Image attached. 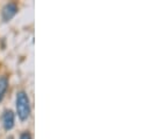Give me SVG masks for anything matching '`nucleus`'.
<instances>
[{"label": "nucleus", "instance_id": "obj_1", "mask_svg": "<svg viewBox=\"0 0 150 139\" xmlns=\"http://www.w3.org/2000/svg\"><path fill=\"white\" fill-rule=\"evenodd\" d=\"M15 107H16V113L20 120L25 122L30 117L32 113V105H30V100L29 96L26 91L20 90L16 94L15 98Z\"/></svg>", "mask_w": 150, "mask_h": 139}, {"label": "nucleus", "instance_id": "obj_2", "mask_svg": "<svg viewBox=\"0 0 150 139\" xmlns=\"http://www.w3.org/2000/svg\"><path fill=\"white\" fill-rule=\"evenodd\" d=\"M16 13H18V5L15 2H8L1 9V19L4 22H8L16 15Z\"/></svg>", "mask_w": 150, "mask_h": 139}, {"label": "nucleus", "instance_id": "obj_3", "mask_svg": "<svg viewBox=\"0 0 150 139\" xmlns=\"http://www.w3.org/2000/svg\"><path fill=\"white\" fill-rule=\"evenodd\" d=\"M1 120H2V126H4V129L6 131L12 130L14 128V125H15V115H14V112L12 110L4 111Z\"/></svg>", "mask_w": 150, "mask_h": 139}, {"label": "nucleus", "instance_id": "obj_4", "mask_svg": "<svg viewBox=\"0 0 150 139\" xmlns=\"http://www.w3.org/2000/svg\"><path fill=\"white\" fill-rule=\"evenodd\" d=\"M7 89H8V78L6 76H0V102L2 101Z\"/></svg>", "mask_w": 150, "mask_h": 139}, {"label": "nucleus", "instance_id": "obj_5", "mask_svg": "<svg viewBox=\"0 0 150 139\" xmlns=\"http://www.w3.org/2000/svg\"><path fill=\"white\" fill-rule=\"evenodd\" d=\"M19 139H33V137H32V135L28 131H25V132H22L20 135V138Z\"/></svg>", "mask_w": 150, "mask_h": 139}, {"label": "nucleus", "instance_id": "obj_6", "mask_svg": "<svg viewBox=\"0 0 150 139\" xmlns=\"http://www.w3.org/2000/svg\"><path fill=\"white\" fill-rule=\"evenodd\" d=\"M7 139H13V137H8Z\"/></svg>", "mask_w": 150, "mask_h": 139}]
</instances>
